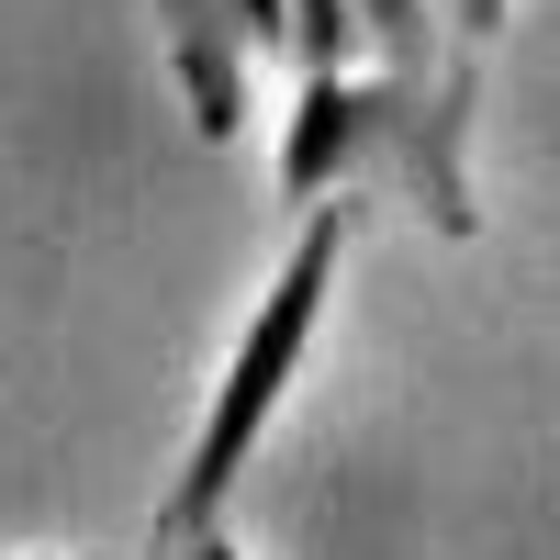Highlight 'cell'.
Instances as JSON below:
<instances>
[{
  "label": "cell",
  "instance_id": "obj_2",
  "mask_svg": "<svg viewBox=\"0 0 560 560\" xmlns=\"http://www.w3.org/2000/svg\"><path fill=\"white\" fill-rule=\"evenodd\" d=\"M382 168V102H370V79L359 68H314L292 79V113H280V202H337L359 191V179Z\"/></svg>",
  "mask_w": 560,
  "mask_h": 560
},
{
  "label": "cell",
  "instance_id": "obj_6",
  "mask_svg": "<svg viewBox=\"0 0 560 560\" xmlns=\"http://www.w3.org/2000/svg\"><path fill=\"white\" fill-rule=\"evenodd\" d=\"M224 12L247 23V45H258V57H280V34H292V0H224Z\"/></svg>",
  "mask_w": 560,
  "mask_h": 560
},
{
  "label": "cell",
  "instance_id": "obj_7",
  "mask_svg": "<svg viewBox=\"0 0 560 560\" xmlns=\"http://www.w3.org/2000/svg\"><path fill=\"white\" fill-rule=\"evenodd\" d=\"M158 560H247V549L224 538V516H213V527H179V538H158Z\"/></svg>",
  "mask_w": 560,
  "mask_h": 560
},
{
  "label": "cell",
  "instance_id": "obj_8",
  "mask_svg": "<svg viewBox=\"0 0 560 560\" xmlns=\"http://www.w3.org/2000/svg\"><path fill=\"white\" fill-rule=\"evenodd\" d=\"M34 560H68V549H34Z\"/></svg>",
  "mask_w": 560,
  "mask_h": 560
},
{
  "label": "cell",
  "instance_id": "obj_3",
  "mask_svg": "<svg viewBox=\"0 0 560 560\" xmlns=\"http://www.w3.org/2000/svg\"><path fill=\"white\" fill-rule=\"evenodd\" d=\"M158 23H168V68H179V102H191V124L213 135H236L247 124V68H258V45L247 23L224 12V0H158Z\"/></svg>",
  "mask_w": 560,
  "mask_h": 560
},
{
  "label": "cell",
  "instance_id": "obj_5",
  "mask_svg": "<svg viewBox=\"0 0 560 560\" xmlns=\"http://www.w3.org/2000/svg\"><path fill=\"white\" fill-rule=\"evenodd\" d=\"M438 12L459 23V57H482V45L504 34V12H516V0H438Z\"/></svg>",
  "mask_w": 560,
  "mask_h": 560
},
{
  "label": "cell",
  "instance_id": "obj_4",
  "mask_svg": "<svg viewBox=\"0 0 560 560\" xmlns=\"http://www.w3.org/2000/svg\"><path fill=\"white\" fill-rule=\"evenodd\" d=\"M359 0H292V34H280V68L314 79V68H359Z\"/></svg>",
  "mask_w": 560,
  "mask_h": 560
},
{
  "label": "cell",
  "instance_id": "obj_1",
  "mask_svg": "<svg viewBox=\"0 0 560 560\" xmlns=\"http://www.w3.org/2000/svg\"><path fill=\"white\" fill-rule=\"evenodd\" d=\"M337 258H348V202H303V236H292V258L269 269V292L247 303L236 348H224L213 393H202V427H191V448H179V471H168L158 538H179V527H213V516H224V493H236V471L269 448V415L292 404L303 359H314V337H325V292H337Z\"/></svg>",
  "mask_w": 560,
  "mask_h": 560
}]
</instances>
